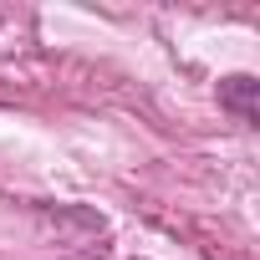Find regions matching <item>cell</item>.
Instances as JSON below:
<instances>
[{
	"mask_svg": "<svg viewBox=\"0 0 260 260\" xmlns=\"http://www.w3.org/2000/svg\"><path fill=\"white\" fill-rule=\"evenodd\" d=\"M255 92H260V82H255V77H224V82H219V107H224V112H235L240 122H255V117H260Z\"/></svg>",
	"mask_w": 260,
	"mask_h": 260,
	"instance_id": "1",
	"label": "cell"
}]
</instances>
